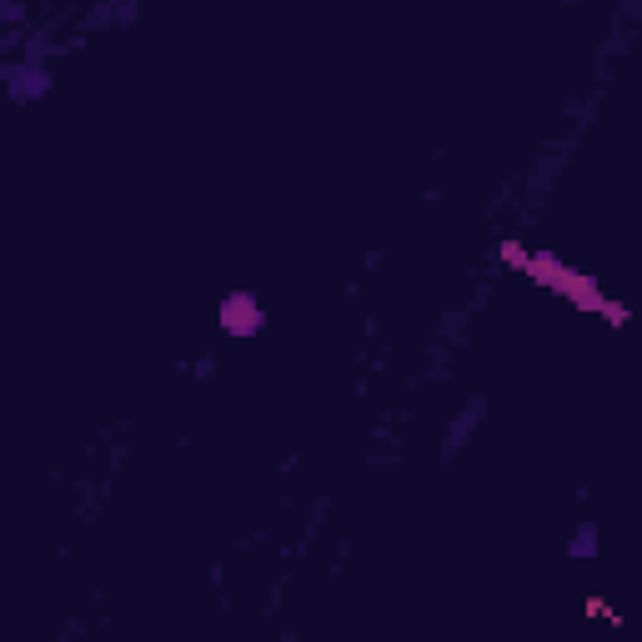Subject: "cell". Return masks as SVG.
Segmentation results:
<instances>
[{
    "label": "cell",
    "instance_id": "6da1fadb",
    "mask_svg": "<svg viewBox=\"0 0 642 642\" xmlns=\"http://www.w3.org/2000/svg\"><path fill=\"white\" fill-rule=\"evenodd\" d=\"M502 261H507L512 271H522L527 281H537V286H547V291L567 296L577 311H597V316H607V321H627V306H622V301H612V296L602 291V281H592V276L572 271V266H567V261H557L552 251H527V246L507 241V246H502Z\"/></svg>",
    "mask_w": 642,
    "mask_h": 642
},
{
    "label": "cell",
    "instance_id": "7a4b0ae2",
    "mask_svg": "<svg viewBox=\"0 0 642 642\" xmlns=\"http://www.w3.org/2000/svg\"><path fill=\"white\" fill-rule=\"evenodd\" d=\"M221 327H226V332H256V327H261V306H256L246 291H236V296L221 306Z\"/></svg>",
    "mask_w": 642,
    "mask_h": 642
}]
</instances>
